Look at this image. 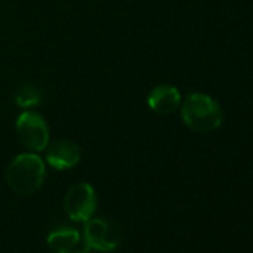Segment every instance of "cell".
<instances>
[{"instance_id": "8", "label": "cell", "mask_w": 253, "mask_h": 253, "mask_svg": "<svg viewBox=\"0 0 253 253\" xmlns=\"http://www.w3.org/2000/svg\"><path fill=\"white\" fill-rule=\"evenodd\" d=\"M182 97L176 86L173 85H158L148 94V106L152 112L158 115H170L176 112L180 106Z\"/></svg>"}, {"instance_id": "4", "label": "cell", "mask_w": 253, "mask_h": 253, "mask_svg": "<svg viewBox=\"0 0 253 253\" xmlns=\"http://www.w3.org/2000/svg\"><path fill=\"white\" fill-rule=\"evenodd\" d=\"M98 206V198L94 186L86 182L73 185L64 198V210L72 220L85 222L94 216Z\"/></svg>"}, {"instance_id": "1", "label": "cell", "mask_w": 253, "mask_h": 253, "mask_svg": "<svg viewBox=\"0 0 253 253\" xmlns=\"http://www.w3.org/2000/svg\"><path fill=\"white\" fill-rule=\"evenodd\" d=\"M180 113L188 128L201 134L217 130L223 119L219 103L204 92L189 94L182 104Z\"/></svg>"}, {"instance_id": "3", "label": "cell", "mask_w": 253, "mask_h": 253, "mask_svg": "<svg viewBox=\"0 0 253 253\" xmlns=\"http://www.w3.org/2000/svg\"><path fill=\"white\" fill-rule=\"evenodd\" d=\"M20 142L32 152L45 151L49 145V128L42 115L38 112H23L15 124Z\"/></svg>"}, {"instance_id": "10", "label": "cell", "mask_w": 253, "mask_h": 253, "mask_svg": "<svg viewBox=\"0 0 253 253\" xmlns=\"http://www.w3.org/2000/svg\"><path fill=\"white\" fill-rule=\"evenodd\" d=\"M55 253H70V252H55Z\"/></svg>"}, {"instance_id": "2", "label": "cell", "mask_w": 253, "mask_h": 253, "mask_svg": "<svg viewBox=\"0 0 253 253\" xmlns=\"http://www.w3.org/2000/svg\"><path fill=\"white\" fill-rule=\"evenodd\" d=\"M46 177V167L43 160L35 154H20L15 157L6 170V180L9 188L20 195L36 194Z\"/></svg>"}, {"instance_id": "9", "label": "cell", "mask_w": 253, "mask_h": 253, "mask_svg": "<svg viewBox=\"0 0 253 253\" xmlns=\"http://www.w3.org/2000/svg\"><path fill=\"white\" fill-rule=\"evenodd\" d=\"M15 101L21 107H33L42 103V92L35 85H23L15 92Z\"/></svg>"}, {"instance_id": "5", "label": "cell", "mask_w": 253, "mask_h": 253, "mask_svg": "<svg viewBox=\"0 0 253 253\" xmlns=\"http://www.w3.org/2000/svg\"><path fill=\"white\" fill-rule=\"evenodd\" d=\"M84 238L91 249L107 253L118 249L121 243V229L109 219L89 217L85 220Z\"/></svg>"}, {"instance_id": "6", "label": "cell", "mask_w": 253, "mask_h": 253, "mask_svg": "<svg viewBox=\"0 0 253 253\" xmlns=\"http://www.w3.org/2000/svg\"><path fill=\"white\" fill-rule=\"evenodd\" d=\"M46 151V163L55 170H69L73 169L81 160V149L79 146L69 140L61 139L51 145H48Z\"/></svg>"}, {"instance_id": "7", "label": "cell", "mask_w": 253, "mask_h": 253, "mask_svg": "<svg viewBox=\"0 0 253 253\" xmlns=\"http://www.w3.org/2000/svg\"><path fill=\"white\" fill-rule=\"evenodd\" d=\"M48 246L54 252H70V253H89L91 247L85 241L84 235L78 232V229L70 226H60L54 229L48 238Z\"/></svg>"}]
</instances>
